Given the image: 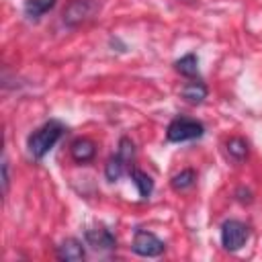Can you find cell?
Masks as SVG:
<instances>
[{"label": "cell", "instance_id": "1", "mask_svg": "<svg viewBox=\"0 0 262 262\" xmlns=\"http://www.w3.org/2000/svg\"><path fill=\"white\" fill-rule=\"evenodd\" d=\"M63 135V125L55 119L43 123L37 131H33L27 139V147H29V154L35 158V160H43L49 149L59 141V137Z\"/></svg>", "mask_w": 262, "mask_h": 262}, {"label": "cell", "instance_id": "2", "mask_svg": "<svg viewBox=\"0 0 262 262\" xmlns=\"http://www.w3.org/2000/svg\"><path fill=\"white\" fill-rule=\"evenodd\" d=\"M205 133V125L196 119H188V117H176L174 121H170L168 129H166V139L172 143H182V141H192L203 137Z\"/></svg>", "mask_w": 262, "mask_h": 262}, {"label": "cell", "instance_id": "3", "mask_svg": "<svg viewBox=\"0 0 262 262\" xmlns=\"http://www.w3.org/2000/svg\"><path fill=\"white\" fill-rule=\"evenodd\" d=\"M133 156H135V145H133V141H131L129 137H123V139L119 141V149H117V154L111 156L108 162H106V168H104L106 178H108L111 182L119 180V178L127 172V168H129Z\"/></svg>", "mask_w": 262, "mask_h": 262}, {"label": "cell", "instance_id": "4", "mask_svg": "<svg viewBox=\"0 0 262 262\" xmlns=\"http://www.w3.org/2000/svg\"><path fill=\"white\" fill-rule=\"evenodd\" d=\"M250 237V229L246 223L237 219H227L221 225V244L227 252H237Z\"/></svg>", "mask_w": 262, "mask_h": 262}, {"label": "cell", "instance_id": "5", "mask_svg": "<svg viewBox=\"0 0 262 262\" xmlns=\"http://www.w3.org/2000/svg\"><path fill=\"white\" fill-rule=\"evenodd\" d=\"M131 250H133L137 256L156 258V256L164 254L166 244H164L156 233L145 231V229H137L135 235H133V242H131Z\"/></svg>", "mask_w": 262, "mask_h": 262}, {"label": "cell", "instance_id": "6", "mask_svg": "<svg viewBox=\"0 0 262 262\" xmlns=\"http://www.w3.org/2000/svg\"><path fill=\"white\" fill-rule=\"evenodd\" d=\"M92 12H94V4L90 0H72L63 10V23L70 27H76L82 20H86Z\"/></svg>", "mask_w": 262, "mask_h": 262}, {"label": "cell", "instance_id": "7", "mask_svg": "<svg viewBox=\"0 0 262 262\" xmlns=\"http://www.w3.org/2000/svg\"><path fill=\"white\" fill-rule=\"evenodd\" d=\"M88 246H92L94 250H113L117 246V239L115 235L106 229V227H92V229H86L84 233Z\"/></svg>", "mask_w": 262, "mask_h": 262}, {"label": "cell", "instance_id": "8", "mask_svg": "<svg viewBox=\"0 0 262 262\" xmlns=\"http://www.w3.org/2000/svg\"><path fill=\"white\" fill-rule=\"evenodd\" d=\"M55 254H57L59 260H66V262H78V260H82V258L86 256L82 242L76 239V237H68V239H63V242L57 246Z\"/></svg>", "mask_w": 262, "mask_h": 262}, {"label": "cell", "instance_id": "9", "mask_svg": "<svg viewBox=\"0 0 262 262\" xmlns=\"http://www.w3.org/2000/svg\"><path fill=\"white\" fill-rule=\"evenodd\" d=\"M70 154H72L74 162L86 164V162H90V160L96 156V145H94V141H90V139H86V137H80V139H76V141L72 143Z\"/></svg>", "mask_w": 262, "mask_h": 262}, {"label": "cell", "instance_id": "10", "mask_svg": "<svg viewBox=\"0 0 262 262\" xmlns=\"http://www.w3.org/2000/svg\"><path fill=\"white\" fill-rule=\"evenodd\" d=\"M57 0H27L23 10H25V16L31 18V20H39L45 12H49L53 6H55Z\"/></svg>", "mask_w": 262, "mask_h": 262}, {"label": "cell", "instance_id": "11", "mask_svg": "<svg viewBox=\"0 0 262 262\" xmlns=\"http://www.w3.org/2000/svg\"><path fill=\"white\" fill-rule=\"evenodd\" d=\"M182 98H186V100L192 102V104H201V102L207 98V86H205L201 80L186 82V84L182 86Z\"/></svg>", "mask_w": 262, "mask_h": 262}, {"label": "cell", "instance_id": "12", "mask_svg": "<svg viewBox=\"0 0 262 262\" xmlns=\"http://www.w3.org/2000/svg\"><path fill=\"white\" fill-rule=\"evenodd\" d=\"M129 174H131L133 184H135L137 190H139V196H141V199H149V194L154 192V180H151L145 172H141V170H137V168L129 170Z\"/></svg>", "mask_w": 262, "mask_h": 262}, {"label": "cell", "instance_id": "13", "mask_svg": "<svg viewBox=\"0 0 262 262\" xmlns=\"http://www.w3.org/2000/svg\"><path fill=\"white\" fill-rule=\"evenodd\" d=\"M174 66H176V70H178L182 76H186V78H194V76H199V59H196L194 53H186V55H182Z\"/></svg>", "mask_w": 262, "mask_h": 262}, {"label": "cell", "instance_id": "14", "mask_svg": "<svg viewBox=\"0 0 262 262\" xmlns=\"http://www.w3.org/2000/svg\"><path fill=\"white\" fill-rule=\"evenodd\" d=\"M227 154L235 160V162H242L246 156H248V141L242 139V137H231L227 141Z\"/></svg>", "mask_w": 262, "mask_h": 262}, {"label": "cell", "instance_id": "15", "mask_svg": "<svg viewBox=\"0 0 262 262\" xmlns=\"http://www.w3.org/2000/svg\"><path fill=\"white\" fill-rule=\"evenodd\" d=\"M194 180H196V174H194V170H182V172H178L176 176H172V188L174 190H186V188H190L192 184H194Z\"/></svg>", "mask_w": 262, "mask_h": 262}, {"label": "cell", "instance_id": "16", "mask_svg": "<svg viewBox=\"0 0 262 262\" xmlns=\"http://www.w3.org/2000/svg\"><path fill=\"white\" fill-rule=\"evenodd\" d=\"M2 184H4V192L8 190V162L2 160Z\"/></svg>", "mask_w": 262, "mask_h": 262}]
</instances>
